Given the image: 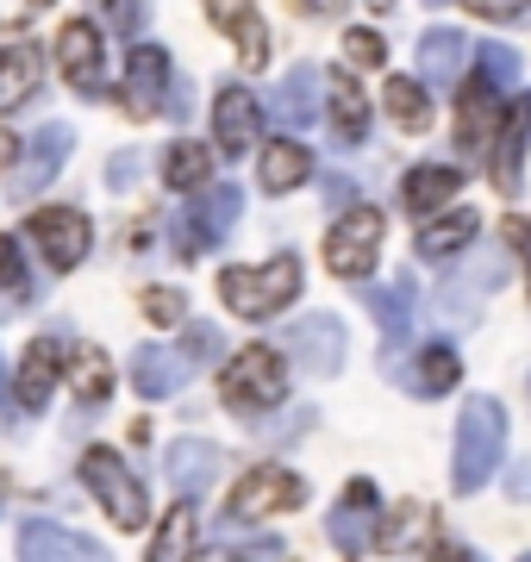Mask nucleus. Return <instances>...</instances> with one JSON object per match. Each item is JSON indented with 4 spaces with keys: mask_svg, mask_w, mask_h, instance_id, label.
Returning a JSON list of instances; mask_svg holds the SVG:
<instances>
[{
    "mask_svg": "<svg viewBox=\"0 0 531 562\" xmlns=\"http://www.w3.org/2000/svg\"><path fill=\"white\" fill-rule=\"evenodd\" d=\"M500 450H507V413H500V401L475 394V401L463 406V419H456V462H450V487H456V494L488 487V475L500 469Z\"/></svg>",
    "mask_w": 531,
    "mask_h": 562,
    "instance_id": "f257e3e1",
    "label": "nucleus"
},
{
    "mask_svg": "<svg viewBox=\"0 0 531 562\" xmlns=\"http://www.w3.org/2000/svg\"><path fill=\"white\" fill-rule=\"evenodd\" d=\"M301 294V257H275L263 269H219V301L238 313V319H275L287 301Z\"/></svg>",
    "mask_w": 531,
    "mask_h": 562,
    "instance_id": "f03ea898",
    "label": "nucleus"
},
{
    "mask_svg": "<svg viewBox=\"0 0 531 562\" xmlns=\"http://www.w3.org/2000/svg\"><path fill=\"white\" fill-rule=\"evenodd\" d=\"M219 394H225L231 413H269V406H282V394H287L282 350H269V344H245L238 357L225 362Z\"/></svg>",
    "mask_w": 531,
    "mask_h": 562,
    "instance_id": "7ed1b4c3",
    "label": "nucleus"
},
{
    "mask_svg": "<svg viewBox=\"0 0 531 562\" xmlns=\"http://www.w3.org/2000/svg\"><path fill=\"white\" fill-rule=\"evenodd\" d=\"M82 482H88V494L101 501V513L120 525V531H144V519H150V501H144V482L125 469L120 450L94 443V450L82 457Z\"/></svg>",
    "mask_w": 531,
    "mask_h": 562,
    "instance_id": "20e7f679",
    "label": "nucleus"
},
{
    "mask_svg": "<svg viewBox=\"0 0 531 562\" xmlns=\"http://www.w3.org/2000/svg\"><path fill=\"white\" fill-rule=\"evenodd\" d=\"M500 281H507V257H500V250H482V257H470L463 269H450L444 288H438V313H444V325H475Z\"/></svg>",
    "mask_w": 531,
    "mask_h": 562,
    "instance_id": "39448f33",
    "label": "nucleus"
},
{
    "mask_svg": "<svg viewBox=\"0 0 531 562\" xmlns=\"http://www.w3.org/2000/svg\"><path fill=\"white\" fill-rule=\"evenodd\" d=\"M382 213L375 206H350L344 220L331 225V238H326V262H331V276H344V281H363L369 269H375V250H382Z\"/></svg>",
    "mask_w": 531,
    "mask_h": 562,
    "instance_id": "423d86ee",
    "label": "nucleus"
},
{
    "mask_svg": "<svg viewBox=\"0 0 531 562\" xmlns=\"http://www.w3.org/2000/svg\"><path fill=\"white\" fill-rule=\"evenodd\" d=\"M307 501V482L301 475H287V469H250L245 482L231 487V501H225V519L231 525H250V519H275L287 506Z\"/></svg>",
    "mask_w": 531,
    "mask_h": 562,
    "instance_id": "0eeeda50",
    "label": "nucleus"
},
{
    "mask_svg": "<svg viewBox=\"0 0 531 562\" xmlns=\"http://www.w3.org/2000/svg\"><path fill=\"white\" fill-rule=\"evenodd\" d=\"M169 101L182 106V88H169V57L157 50V44H138V50H132V63H125L120 106L132 113V120H157Z\"/></svg>",
    "mask_w": 531,
    "mask_h": 562,
    "instance_id": "6e6552de",
    "label": "nucleus"
},
{
    "mask_svg": "<svg viewBox=\"0 0 531 562\" xmlns=\"http://www.w3.org/2000/svg\"><path fill=\"white\" fill-rule=\"evenodd\" d=\"M25 232L38 238L50 269H76V262L88 257V244H94V225H88V213H76V206H44V213L25 220Z\"/></svg>",
    "mask_w": 531,
    "mask_h": 562,
    "instance_id": "1a4fd4ad",
    "label": "nucleus"
},
{
    "mask_svg": "<svg viewBox=\"0 0 531 562\" xmlns=\"http://www.w3.org/2000/svg\"><path fill=\"white\" fill-rule=\"evenodd\" d=\"M287 357L301 362L307 375H338L344 369V325L331 313H307L287 325Z\"/></svg>",
    "mask_w": 531,
    "mask_h": 562,
    "instance_id": "9d476101",
    "label": "nucleus"
},
{
    "mask_svg": "<svg viewBox=\"0 0 531 562\" xmlns=\"http://www.w3.org/2000/svg\"><path fill=\"white\" fill-rule=\"evenodd\" d=\"M20 562H106V550L57 519H25L20 525Z\"/></svg>",
    "mask_w": 531,
    "mask_h": 562,
    "instance_id": "9b49d317",
    "label": "nucleus"
},
{
    "mask_svg": "<svg viewBox=\"0 0 531 562\" xmlns=\"http://www.w3.org/2000/svg\"><path fill=\"white\" fill-rule=\"evenodd\" d=\"M219 469H225V450L219 443H206V438H176L163 450V475H169V487H176L182 501L206 494V487L219 482Z\"/></svg>",
    "mask_w": 531,
    "mask_h": 562,
    "instance_id": "f8f14e48",
    "label": "nucleus"
},
{
    "mask_svg": "<svg viewBox=\"0 0 531 562\" xmlns=\"http://www.w3.org/2000/svg\"><path fill=\"white\" fill-rule=\"evenodd\" d=\"M57 63H63V76H69V88H76V94H101L106 88V63H101V32H94V25L88 20H69L57 32Z\"/></svg>",
    "mask_w": 531,
    "mask_h": 562,
    "instance_id": "ddd939ff",
    "label": "nucleus"
},
{
    "mask_svg": "<svg viewBox=\"0 0 531 562\" xmlns=\"http://www.w3.org/2000/svg\"><path fill=\"white\" fill-rule=\"evenodd\" d=\"M188 375H194V357H188V350H163V344L132 350V387H138L144 401H169V394H182Z\"/></svg>",
    "mask_w": 531,
    "mask_h": 562,
    "instance_id": "4468645a",
    "label": "nucleus"
},
{
    "mask_svg": "<svg viewBox=\"0 0 531 562\" xmlns=\"http://www.w3.org/2000/svg\"><path fill=\"white\" fill-rule=\"evenodd\" d=\"M69 125H38V132H32V138H25V150H20V169H13V194H38L44 181L57 176L63 169V157H69Z\"/></svg>",
    "mask_w": 531,
    "mask_h": 562,
    "instance_id": "2eb2a0df",
    "label": "nucleus"
},
{
    "mask_svg": "<svg viewBox=\"0 0 531 562\" xmlns=\"http://www.w3.org/2000/svg\"><path fill=\"white\" fill-rule=\"evenodd\" d=\"M213 132H219V150L225 157H245L257 132H263V106L250 88H219V101H213Z\"/></svg>",
    "mask_w": 531,
    "mask_h": 562,
    "instance_id": "dca6fc26",
    "label": "nucleus"
},
{
    "mask_svg": "<svg viewBox=\"0 0 531 562\" xmlns=\"http://www.w3.org/2000/svg\"><path fill=\"white\" fill-rule=\"evenodd\" d=\"M331 543H338V550H350V557H357V550H369V543L382 538V525H375V487L369 482H350L344 487V501L331 506Z\"/></svg>",
    "mask_w": 531,
    "mask_h": 562,
    "instance_id": "f3484780",
    "label": "nucleus"
},
{
    "mask_svg": "<svg viewBox=\"0 0 531 562\" xmlns=\"http://www.w3.org/2000/svg\"><path fill=\"white\" fill-rule=\"evenodd\" d=\"M206 13H213V25H219L225 38L238 44L245 69H263V63H269V32H263L257 0H206Z\"/></svg>",
    "mask_w": 531,
    "mask_h": 562,
    "instance_id": "a211bd4d",
    "label": "nucleus"
},
{
    "mask_svg": "<svg viewBox=\"0 0 531 562\" xmlns=\"http://www.w3.org/2000/svg\"><path fill=\"white\" fill-rule=\"evenodd\" d=\"M238 213H245V194H238V188H231V181H213V188H206L201 194V206H194V213H188V232H182V250H201V244H219L225 232H231V225H238Z\"/></svg>",
    "mask_w": 531,
    "mask_h": 562,
    "instance_id": "6ab92c4d",
    "label": "nucleus"
},
{
    "mask_svg": "<svg viewBox=\"0 0 531 562\" xmlns=\"http://www.w3.org/2000/svg\"><path fill=\"white\" fill-rule=\"evenodd\" d=\"M319 94H326V76L313 69V63H301V69H287L282 81H275V120L282 125H313L319 120Z\"/></svg>",
    "mask_w": 531,
    "mask_h": 562,
    "instance_id": "aec40b11",
    "label": "nucleus"
},
{
    "mask_svg": "<svg viewBox=\"0 0 531 562\" xmlns=\"http://www.w3.org/2000/svg\"><path fill=\"white\" fill-rule=\"evenodd\" d=\"M526 138H531V101H519L507 120H500V144H494V188H500V194H519V188H526V176H519Z\"/></svg>",
    "mask_w": 531,
    "mask_h": 562,
    "instance_id": "412c9836",
    "label": "nucleus"
},
{
    "mask_svg": "<svg viewBox=\"0 0 531 562\" xmlns=\"http://www.w3.org/2000/svg\"><path fill=\"white\" fill-rule=\"evenodd\" d=\"M394 382H407L413 394H450V387L463 382V357L450 350V344H431V350H419V362L413 369H394Z\"/></svg>",
    "mask_w": 531,
    "mask_h": 562,
    "instance_id": "4be33fe9",
    "label": "nucleus"
},
{
    "mask_svg": "<svg viewBox=\"0 0 531 562\" xmlns=\"http://www.w3.org/2000/svg\"><path fill=\"white\" fill-rule=\"evenodd\" d=\"M38 76H44L38 44H7V50H0V113H13V106L32 101Z\"/></svg>",
    "mask_w": 531,
    "mask_h": 562,
    "instance_id": "5701e85b",
    "label": "nucleus"
},
{
    "mask_svg": "<svg viewBox=\"0 0 531 562\" xmlns=\"http://www.w3.org/2000/svg\"><path fill=\"white\" fill-rule=\"evenodd\" d=\"M363 306L375 313L382 338H388V350H382V357H394V344L413 338V288H407V281H394V288H363Z\"/></svg>",
    "mask_w": 531,
    "mask_h": 562,
    "instance_id": "b1692460",
    "label": "nucleus"
},
{
    "mask_svg": "<svg viewBox=\"0 0 531 562\" xmlns=\"http://www.w3.org/2000/svg\"><path fill=\"white\" fill-rule=\"evenodd\" d=\"M456 188H463V169H450V162H419L407 176V188H400V201H407L413 213H438V206H450Z\"/></svg>",
    "mask_w": 531,
    "mask_h": 562,
    "instance_id": "393cba45",
    "label": "nucleus"
},
{
    "mask_svg": "<svg viewBox=\"0 0 531 562\" xmlns=\"http://www.w3.org/2000/svg\"><path fill=\"white\" fill-rule=\"evenodd\" d=\"M475 232H482V213H470V206H456L444 220H426L419 225V257H450V250L475 244Z\"/></svg>",
    "mask_w": 531,
    "mask_h": 562,
    "instance_id": "a878e982",
    "label": "nucleus"
},
{
    "mask_svg": "<svg viewBox=\"0 0 531 562\" xmlns=\"http://www.w3.org/2000/svg\"><path fill=\"white\" fill-rule=\"evenodd\" d=\"M463 63H470V38H463V32L438 25V32L419 38V69H426L431 81H456L463 76Z\"/></svg>",
    "mask_w": 531,
    "mask_h": 562,
    "instance_id": "bb28decb",
    "label": "nucleus"
},
{
    "mask_svg": "<svg viewBox=\"0 0 531 562\" xmlns=\"http://www.w3.org/2000/svg\"><path fill=\"white\" fill-rule=\"evenodd\" d=\"M326 94H331V132H338V144H363L369 132V101H363V88L350 76H331L326 81Z\"/></svg>",
    "mask_w": 531,
    "mask_h": 562,
    "instance_id": "cd10ccee",
    "label": "nucleus"
},
{
    "mask_svg": "<svg viewBox=\"0 0 531 562\" xmlns=\"http://www.w3.org/2000/svg\"><path fill=\"white\" fill-rule=\"evenodd\" d=\"M307 176H313L307 144H294V138L263 144V188H269V194H287V188H301Z\"/></svg>",
    "mask_w": 531,
    "mask_h": 562,
    "instance_id": "c85d7f7f",
    "label": "nucleus"
},
{
    "mask_svg": "<svg viewBox=\"0 0 531 562\" xmlns=\"http://www.w3.org/2000/svg\"><path fill=\"white\" fill-rule=\"evenodd\" d=\"M194 543H201V513L182 501L163 525H157V538H150V562H188V557H194Z\"/></svg>",
    "mask_w": 531,
    "mask_h": 562,
    "instance_id": "c756f323",
    "label": "nucleus"
},
{
    "mask_svg": "<svg viewBox=\"0 0 531 562\" xmlns=\"http://www.w3.org/2000/svg\"><path fill=\"white\" fill-rule=\"evenodd\" d=\"M57 362H63V344L57 338H38L32 350H25V362H20V401L25 406L50 401V387H57Z\"/></svg>",
    "mask_w": 531,
    "mask_h": 562,
    "instance_id": "7c9ffc66",
    "label": "nucleus"
},
{
    "mask_svg": "<svg viewBox=\"0 0 531 562\" xmlns=\"http://www.w3.org/2000/svg\"><path fill=\"white\" fill-rule=\"evenodd\" d=\"M206 176H213V150H206V144L182 138V144L163 150V181L169 188H206Z\"/></svg>",
    "mask_w": 531,
    "mask_h": 562,
    "instance_id": "2f4dec72",
    "label": "nucleus"
},
{
    "mask_svg": "<svg viewBox=\"0 0 531 562\" xmlns=\"http://www.w3.org/2000/svg\"><path fill=\"white\" fill-rule=\"evenodd\" d=\"M382 101H388V113H394V125H400V132H426V125H431V101H426V88H419V81L394 76Z\"/></svg>",
    "mask_w": 531,
    "mask_h": 562,
    "instance_id": "473e14b6",
    "label": "nucleus"
},
{
    "mask_svg": "<svg viewBox=\"0 0 531 562\" xmlns=\"http://www.w3.org/2000/svg\"><path fill=\"white\" fill-rule=\"evenodd\" d=\"M69 375H76V394H82V406H101L106 387H113V369H106V357L94 350V344H82V350L69 357Z\"/></svg>",
    "mask_w": 531,
    "mask_h": 562,
    "instance_id": "72a5a7b5",
    "label": "nucleus"
},
{
    "mask_svg": "<svg viewBox=\"0 0 531 562\" xmlns=\"http://www.w3.org/2000/svg\"><path fill=\"white\" fill-rule=\"evenodd\" d=\"M519 69H526V57L512 50V44H482V88H512L519 81Z\"/></svg>",
    "mask_w": 531,
    "mask_h": 562,
    "instance_id": "f704fd0d",
    "label": "nucleus"
},
{
    "mask_svg": "<svg viewBox=\"0 0 531 562\" xmlns=\"http://www.w3.org/2000/svg\"><path fill=\"white\" fill-rule=\"evenodd\" d=\"M138 306L150 313L157 325H176V319H188V301L176 294V288H144L138 294Z\"/></svg>",
    "mask_w": 531,
    "mask_h": 562,
    "instance_id": "c9c22d12",
    "label": "nucleus"
},
{
    "mask_svg": "<svg viewBox=\"0 0 531 562\" xmlns=\"http://www.w3.org/2000/svg\"><path fill=\"white\" fill-rule=\"evenodd\" d=\"M488 120H494V101H488V88H470V101H463V138H482L488 132Z\"/></svg>",
    "mask_w": 531,
    "mask_h": 562,
    "instance_id": "e433bc0d",
    "label": "nucleus"
},
{
    "mask_svg": "<svg viewBox=\"0 0 531 562\" xmlns=\"http://www.w3.org/2000/svg\"><path fill=\"white\" fill-rule=\"evenodd\" d=\"M344 57L357 63V69H375L388 50H382V38H375V32H344Z\"/></svg>",
    "mask_w": 531,
    "mask_h": 562,
    "instance_id": "4c0bfd02",
    "label": "nucleus"
},
{
    "mask_svg": "<svg viewBox=\"0 0 531 562\" xmlns=\"http://www.w3.org/2000/svg\"><path fill=\"white\" fill-rule=\"evenodd\" d=\"M25 281V257H20V238L0 232V288H20Z\"/></svg>",
    "mask_w": 531,
    "mask_h": 562,
    "instance_id": "58836bf2",
    "label": "nucleus"
},
{
    "mask_svg": "<svg viewBox=\"0 0 531 562\" xmlns=\"http://www.w3.org/2000/svg\"><path fill=\"white\" fill-rule=\"evenodd\" d=\"M106 20L120 25V32H138V20H144V0H106Z\"/></svg>",
    "mask_w": 531,
    "mask_h": 562,
    "instance_id": "ea45409f",
    "label": "nucleus"
},
{
    "mask_svg": "<svg viewBox=\"0 0 531 562\" xmlns=\"http://www.w3.org/2000/svg\"><path fill=\"white\" fill-rule=\"evenodd\" d=\"M463 7H470V13H488V20H512L526 0H463Z\"/></svg>",
    "mask_w": 531,
    "mask_h": 562,
    "instance_id": "a19ab883",
    "label": "nucleus"
},
{
    "mask_svg": "<svg viewBox=\"0 0 531 562\" xmlns=\"http://www.w3.org/2000/svg\"><path fill=\"white\" fill-rule=\"evenodd\" d=\"M507 238H512V250L526 257V281H531V220H512V225H507Z\"/></svg>",
    "mask_w": 531,
    "mask_h": 562,
    "instance_id": "79ce46f5",
    "label": "nucleus"
},
{
    "mask_svg": "<svg viewBox=\"0 0 531 562\" xmlns=\"http://www.w3.org/2000/svg\"><path fill=\"white\" fill-rule=\"evenodd\" d=\"M188 350H194V357H219V331L194 325V331H188Z\"/></svg>",
    "mask_w": 531,
    "mask_h": 562,
    "instance_id": "37998d69",
    "label": "nucleus"
},
{
    "mask_svg": "<svg viewBox=\"0 0 531 562\" xmlns=\"http://www.w3.org/2000/svg\"><path fill=\"white\" fill-rule=\"evenodd\" d=\"M275 557H282V543H257L245 557H206V562H275Z\"/></svg>",
    "mask_w": 531,
    "mask_h": 562,
    "instance_id": "c03bdc74",
    "label": "nucleus"
},
{
    "mask_svg": "<svg viewBox=\"0 0 531 562\" xmlns=\"http://www.w3.org/2000/svg\"><path fill=\"white\" fill-rule=\"evenodd\" d=\"M301 13H313V20H338L344 13V0H294Z\"/></svg>",
    "mask_w": 531,
    "mask_h": 562,
    "instance_id": "a18cd8bd",
    "label": "nucleus"
},
{
    "mask_svg": "<svg viewBox=\"0 0 531 562\" xmlns=\"http://www.w3.org/2000/svg\"><path fill=\"white\" fill-rule=\"evenodd\" d=\"M507 494L512 501H531V462H519V469L507 475Z\"/></svg>",
    "mask_w": 531,
    "mask_h": 562,
    "instance_id": "49530a36",
    "label": "nucleus"
},
{
    "mask_svg": "<svg viewBox=\"0 0 531 562\" xmlns=\"http://www.w3.org/2000/svg\"><path fill=\"white\" fill-rule=\"evenodd\" d=\"M132 176H138V157H132V150L113 157V188H132Z\"/></svg>",
    "mask_w": 531,
    "mask_h": 562,
    "instance_id": "de8ad7c7",
    "label": "nucleus"
},
{
    "mask_svg": "<svg viewBox=\"0 0 531 562\" xmlns=\"http://www.w3.org/2000/svg\"><path fill=\"white\" fill-rule=\"evenodd\" d=\"M350 194H357V188H350V181H326V201H331V206H344Z\"/></svg>",
    "mask_w": 531,
    "mask_h": 562,
    "instance_id": "09e8293b",
    "label": "nucleus"
},
{
    "mask_svg": "<svg viewBox=\"0 0 531 562\" xmlns=\"http://www.w3.org/2000/svg\"><path fill=\"white\" fill-rule=\"evenodd\" d=\"M7 494H13V482H7V475H0V506H7Z\"/></svg>",
    "mask_w": 531,
    "mask_h": 562,
    "instance_id": "8fccbe9b",
    "label": "nucleus"
},
{
    "mask_svg": "<svg viewBox=\"0 0 531 562\" xmlns=\"http://www.w3.org/2000/svg\"><path fill=\"white\" fill-rule=\"evenodd\" d=\"M369 7H388V0H369Z\"/></svg>",
    "mask_w": 531,
    "mask_h": 562,
    "instance_id": "3c124183",
    "label": "nucleus"
},
{
    "mask_svg": "<svg viewBox=\"0 0 531 562\" xmlns=\"http://www.w3.org/2000/svg\"><path fill=\"white\" fill-rule=\"evenodd\" d=\"M32 7H50V0H32Z\"/></svg>",
    "mask_w": 531,
    "mask_h": 562,
    "instance_id": "603ef678",
    "label": "nucleus"
},
{
    "mask_svg": "<svg viewBox=\"0 0 531 562\" xmlns=\"http://www.w3.org/2000/svg\"><path fill=\"white\" fill-rule=\"evenodd\" d=\"M526 394H531V382H526Z\"/></svg>",
    "mask_w": 531,
    "mask_h": 562,
    "instance_id": "864d4df0",
    "label": "nucleus"
},
{
    "mask_svg": "<svg viewBox=\"0 0 531 562\" xmlns=\"http://www.w3.org/2000/svg\"><path fill=\"white\" fill-rule=\"evenodd\" d=\"M519 562H531V557H519Z\"/></svg>",
    "mask_w": 531,
    "mask_h": 562,
    "instance_id": "5fc2aeb1",
    "label": "nucleus"
}]
</instances>
